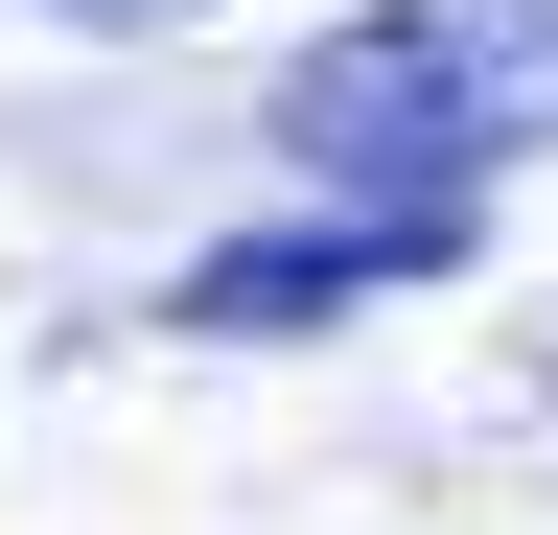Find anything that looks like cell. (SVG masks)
<instances>
[{
  "instance_id": "1",
  "label": "cell",
  "mask_w": 558,
  "mask_h": 535,
  "mask_svg": "<svg viewBox=\"0 0 558 535\" xmlns=\"http://www.w3.org/2000/svg\"><path fill=\"white\" fill-rule=\"evenodd\" d=\"M279 163L326 210L396 233H488V186L558 163V0H373L279 71Z\"/></svg>"
},
{
  "instance_id": "2",
  "label": "cell",
  "mask_w": 558,
  "mask_h": 535,
  "mask_svg": "<svg viewBox=\"0 0 558 535\" xmlns=\"http://www.w3.org/2000/svg\"><path fill=\"white\" fill-rule=\"evenodd\" d=\"M465 233H396V210H303V233H233V256H186L163 326H209V350H256V326H349V303H396V280H442Z\"/></svg>"
},
{
  "instance_id": "3",
  "label": "cell",
  "mask_w": 558,
  "mask_h": 535,
  "mask_svg": "<svg viewBox=\"0 0 558 535\" xmlns=\"http://www.w3.org/2000/svg\"><path fill=\"white\" fill-rule=\"evenodd\" d=\"M94 24H163V0H94Z\"/></svg>"
}]
</instances>
